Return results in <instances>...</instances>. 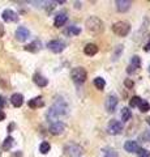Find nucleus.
I'll return each mask as SVG.
<instances>
[{
    "mask_svg": "<svg viewBox=\"0 0 150 157\" xmlns=\"http://www.w3.org/2000/svg\"><path fill=\"white\" fill-rule=\"evenodd\" d=\"M85 26H86V30L91 34H94V36H99V34H102L104 30L103 21L95 16H90L88 20H86Z\"/></svg>",
    "mask_w": 150,
    "mask_h": 157,
    "instance_id": "1",
    "label": "nucleus"
},
{
    "mask_svg": "<svg viewBox=\"0 0 150 157\" xmlns=\"http://www.w3.org/2000/svg\"><path fill=\"white\" fill-rule=\"evenodd\" d=\"M67 114V105L64 104V102H56L55 105H52L50 107V110H48L47 113V118L51 121H56L59 119L60 117L65 115Z\"/></svg>",
    "mask_w": 150,
    "mask_h": 157,
    "instance_id": "2",
    "label": "nucleus"
},
{
    "mask_svg": "<svg viewBox=\"0 0 150 157\" xmlns=\"http://www.w3.org/2000/svg\"><path fill=\"white\" fill-rule=\"evenodd\" d=\"M112 32L119 37H125L130 32V25L127 21H118L112 25Z\"/></svg>",
    "mask_w": 150,
    "mask_h": 157,
    "instance_id": "3",
    "label": "nucleus"
},
{
    "mask_svg": "<svg viewBox=\"0 0 150 157\" xmlns=\"http://www.w3.org/2000/svg\"><path fill=\"white\" fill-rule=\"evenodd\" d=\"M71 77L75 82H77V84H82V82H85V80L88 78V72H86V70L84 67H76L72 70Z\"/></svg>",
    "mask_w": 150,
    "mask_h": 157,
    "instance_id": "4",
    "label": "nucleus"
},
{
    "mask_svg": "<svg viewBox=\"0 0 150 157\" xmlns=\"http://www.w3.org/2000/svg\"><path fill=\"white\" fill-rule=\"evenodd\" d=\"M64 152L67 156L69 157H81L82 155L85 153L84 148H82L81 145L76 144V143H71V144H67L64 147Z\"/></svg>",
    "mask_w": 150,
    "mask_h": 157,
    "instance_id": "5",
    "label": "nucleus"
},
{
    "mask_svg": "<svg viewBox=\"0 0 150 157\" xmlns=\"http://www.w3.org/2000/svg\"><path fill=\"white\" fill-rule=\"evenodd\" d=\"M107 131H108V134H111V135H119V134H122V131H123L122 122H119V121H116V119H111L108 122V124H107Z\"/></svg>",
    "mask_w": 150,
    "mask_h": 157,
    "instance_id": "6",
    "label": "nucleus"
},
{
    "mask_svg": "<svg viewBox=\"0 0 150 157\" xmlns=\"http://www.w3.org/2000/svg\"><path fill=\"white\" fill-rule=\"evenodd\" d=\"M140 68H141V58L137 56V55L132 56L129 66L127 68V72L129 73V75H133V73H136V72L140 71Z\"/></svg>",
    "mask_w": 150,
    "mask_h": 157,
    "instance_id": "7",
    "label": "nucleus"
},
{
    "mask_svg": "<svg viewBox=\"0 0 150 157\" xmlns=\"http://www.w3.org/2000/svg\"><path fill=\"white\" fill-rule=\"evenodd\" d=\"M47 47L50 48L52 52L59 54V52H61L65 48V43L63 42L61 39H54V41H50L47 43Z\"/></svg>",
    "mask_w": 150,
    "mask_h": 157,
    "instance_id": "8",
    "label": "nucleus"
},
{
    "mask_svg": "<svg viewBox=\"0 0 150 157\" xmlns=\"http://www.w3.org/2000/svg\"><path fill=\"white\" fill-rule=\"evenodd\" d=\"M14 37H16V39H17L18 42H25L26 39L30 37V32H29L27 28L20 26V28H17L16 33H14Z\"/></svg>",
    "mask_w": 150,
    "mask_h": 157,
    "instance_id": "9",
    "label": "nucleus"
},
{
    "mask_svg": "<svg viewBox=\"0 0 150 157\" xmlns=\"http://www.w3.org/2000/svg\"><path fill=\"white\" fill-rule=\"evenodd\" d=\"M116 106H118V97L114 96V94H110L107 98H106V102H104V107L108 113H114Z\"/></svg>",
    "mask_w": 150,
    "mask_h": 157,
    "instance_id": "10",
    "label": "nucleus"
},
{
    "mask_svg": "<svg viewBox=\"0 0 150 157\" xmlns=\"http://www.w3.org/2000/svg\"><path fill=\"white\" fill-rule=\"evenodd\" d=\"M2 17L5 22H17L18 21V14L12 11V9H5L3 13H2Z\"/></svg>",
    "mask_w": 150,
    "mask_h": 157,
    "instance_id": "11",
    "label": "nucleus"
},
{
    "mask_svg": "<svg viewBox=\"0 0 150 157\" xmlns=\"http://www.w3.org/2000/svg\"><path fill=\"white\" fill-rule=\"evenodd\" d=\"M65 130V124L63 123V122H52V124L50 126V132L52 135H61L63 132Z\"/></svg>",
    "mask_w": 150,
    "mask_h": 157,
    "instance_id": "12",
    "label": "nucleus"
},
{
    "mask_svg": "<svg viewBox=\"0 0 150 157\" xmlns=\"http://www.w3.org/2000/svg\"><path fill=\"white\" fill-rule=\"evenodd\" d=\"M116 4V9H118L119 12H127L128 9L130 8V6H132V2H129V0H116L115 2Z\"/></svg>",
    "mask_w": 150,
    "mask_h": 157,
    "instance_id": "13",
    "label": "nucleus"
},
{
    "mask_svg": "<svg viewBox=\"0 0 150 157\" xmlns=\"http://www.w3.org/2000/svg\"><path fill=\"white\" fill-rule=\"evenodd\" d=\"M124 149L127 152H129V153H137V151L140 149V147L137 144V141L128 140V141H125V144H124Z\"/></svg>",
    "mask_w": 150,
    "mask_h": 157,
    "instance_id": "14",
    "label": "nucleus"
},
{
    "mask_svg": "<svg viewBox=\"0 0 150 157\" xmlns=\"http://www.w3.org/2000/svg\"><path fill=\"white\" fill-rule=\"evenodd\" d=\"M27 105H29L30 109H38V107H43V106H45V101H43V98L39 96V97L31 98V100L27 102Z\"/></svg>",
    "mask_w": 150,
    "mask_h": 157,
    "instance_id": "15",
    "label": "nucleus"
},
{
    "mask_svg": "<svg viewBox=\"0 0 150 157\" xmlns=\"http://www.w3.org/2000/svg\"><path fill=\"white\" fill-rule=\"evenodd\" d=\"M33 81H34L35 84L38 86H41V88H45L48 84V80H47L45 76H42L41 73H35V75L33 76Z\"/></svg>",
    "mask_w": 150,
    "mask_h": 157,
    "instance_id": "16",
    "label": "nucleus"
},
{
    "mask_svg": "<svg viewBox=\"0 0 150 157\" xmlns=\"http://www.w3.org/2000/svg\"><path fill=\"white\" fill-rule=\"evenodd\" d=\"M11 102L14 107H21L24 104V96L20 94V93H14L11 97Z\"/></svg>",
    "mask_w": 150,
    "mask_h": 157,
    "instance_id": "17",
    "label": "nucleus"
},
{
    "mask_svg": "<svg viewBox=\"0 0 150 157\" xmlns=\"http://www.w3.org/2000/svg\"><path fill=\"white\" fill-rule=\"evenodd\" d=\"M67 20H68V16H67L65 13H59V14H56V17H55V20H54L55 28L63 26V25H64V24L67 22Z\"/></svg>",
    "mask_w": 150,
    "mask_h": 157,
    "instance_id": "18",
    "label": "nucleus"
},
{
    "mask_svg": "<svg viewBox=\"0 0 150 157\" xmlns=\"http://www.w3.org/2000/svg\"><path fill=\"white\" fill-rule=\"evenodd\" d=\"M98 46L94 45V43H88L85 47H84V52H85V55H88V56H93L95 55L97 52H98Z\"/></svg>",
    "mask_w": 150,
    "mask_h": 157,
    "instance_id": "19",
    "label": "nucleus"
},
{
    "mask_svg": "<svg viewBox=\"0 0 150 157\" xmlns=\"http://www.w3.org/2000/svg\"><path fill=\"white\" fill-rule=\"evenodd\" d=\"M41 42L39 41H34V42H31V43H29V45H26L25 47V50L26 51H30V52H38L41 50Z\"/></svg>",
    "mask_w": 150,
    "mask_h": 157,
    "instance_id": "20",
    "label": "nucleus"
},
{
    "mask_svg": "<svg viewBox=\"0 0 150 157\" xmlns=\"http://www.w3.org/2000/svg\"><path fill=\"white\" fill-rule=\"evenodd\" d=\"M13 144H14V139L12 136H7L5 139H4V141H3V145H2V148H3V151H9L13 147Z\"/></svg>",
    "mask_w": 150,
    "mask_h": 157,
    "instance_id": "21",
    "label": "nucleus"
},
{
    "mask_svg": "<svg viewBox=\"0 0 150 157\" xmlns=\"http://www.w3.org/2000/svg\"><path fill=\"white\" fill-rule=\"evenodd\" d=\"M120 117H122V119L124 122H128L130 118H132V113H130V110L128 107H123L122 111H120Z\"/></svg>",
    "mask_w": 150,
    "mask_h": 157,
    "instance_id": "22",
    "label": "nucleus"
},
{
    "mask_svg": "<svg viewBox=\"0 0 150 157\" xmlns=\"http://www.w3.org/2000/svg\"><path fill=\"white\" fill-rule=\"evenodd\" d=\"M94 86L97 88V89L99 90H103L104 86H106V81L103 77H95L94 78Z\"/></svg>",
    "mask_w": 150,
    "mask_h": 157,
    "instance_id": "23",
    "label": "nucleus"
},
{
    "mask_svg": "<svg viewBox=\"0 0 150 157\" xmlns=\"http://www.w3.org/2000/svg\"><path fill=\"white\" fill-rule=\"evenodd\" d=\"M65 34H69V36H79V34L81 33V29L79 28V26H69L67 30L64 32Z\"/></svg>",
    "mask_w": 150,
    "mask_h": 157,
    "instance_id": "24",
    "label": "nucleus"
},
{
    "mask_svg": "<svg viewBox=\"0 0 150 157\" xmlns=\"http://www.w3.org/2000/svg\"><path fill=\"white\" fill-rule=\"evenodd\" d=\"M50 149H51V144L48 143V141H43V143H41V145H39V152L41 153L46 155V153L50 152Z\"/></svg>",
    "mask_w": 150,
    "mask_h": 157,
    "instance_id": "25",
    "label": "nucleus"
},
{
    "mask_svg": "<svg viewBox=\"0 0 150 157\" xmlns=\"http://www.w3.org/2000/svg\"><path fill=\"white\" fill-rule=\"evenodd\" d=\"M138 109H140V111H141V113H148L150 110V104L148 101L142 100L141 102H140V105H138Z\"/></svg>",
    "mask_w": 150,
    "mask_h": 157,
    "instance_id": "26",
    "label": "nucleus"
},
{
    "mask_svg": "<svg viewBox=\"0 0 150 157\" xmlns=\"http://www.w3.org/2000/svg\"><path fill=\"white\" fill-rule=\"evenodd\" d=\"M103 157H119L118 156V152L112 148H106L103 151Z\"/></svg>",
    "mask_w": 150,
    "mask_h": 157,
    "instance_id": "27",
    "label": "nucleus"
},
{
    "mask_svg": "<svg viewBox=\"0 0 150 157\" xmlns=\"http://www.w3.org/2000/svg\"><path fill=\"white\" fill-rule=\"evenodd\" d=\"M142 101V98H140L138 96H133L132 98H130V101H129V106L130 107H136L140 105V102Z\"/></svg>",
    "mask_w": 150,
    "mask_h": 157,
    "instance_id": "28",
    "label": "nucleus"
},
{
    "mask_svg": "<svg viewBox=\"0 0 150 157\" xmlns=\"http://www.w3.org/2000/svg\"><path fill=\"white\" fill-rule=\"evenodd\" d=\"M137 156L138 157H150V151L145 149V148H140L137 151Z\"/></svg>",
    "mask_w": 150,
    "mask_h": 157,
    "instance_id": "29",
    "label": "nucleus"
},
{
    "mask_svg": "<svg viewBox=\"0 0 150 157\" xmlns=\"http://www.w3.org/2000/svg\"><path fill=\"white\" fill-rule=\"evenodd\" d=\"M124 85H125V88H128V89H132V88L134 86V81L132 80V78H125Z\"/></svg>",
    "mask_w": 150,
    "mask_h": 157,
    "instance_id": "30",
    "label": "nucleus"
},
{
    "mask_svg": "<svg viewBox=\"0 0 150 157\" xmlns=\"http://www.w3.org/2000/svg\"><path fill=\"white\" fill-rule=\"evenodd\" d=\"M7 105V100L5 98H4L3 96H0V109H2V107H4Z\"/></svg>",
    "mask_w": 150,
    "mask_h": 157,
    "instance_id": "31",
    "label": "nucleus"
},
{
    "mask_svg": "<svg viewBox=\"0 0 150 157\" xmlns=\"http://www.w3.org/2000/svg\"><path fill=\"white\" fill-rule=\"evenodd\" d=\"M141 139L146 140V141H150V132H146L145 135H141Z\"/></svg>",
    "mask_w": 150,
    "mask_h": 157,
    "instance_id": "32",
    "label": "nucleus"
},
{
    "mask_svg": "<svg viewBox=\"0 0 150 157\" xmlns=\"http://www.w3.org/2000/svg\"><path fill=\"white\" fill-rule=\"evenodd\" d=\"M5 119V113H4L3 110H0V122Z\"/></svg>",
    "mask_w": 150,
    "mask_h": 157,
    "instance_id": "33",
    "label": "nucleus"
},
{
    "mask_svg": "<svg viewBox=\"0 0 150 157\" xmlns=\"http://www.w3.org/2000/svg\"><path fill=\"white\" fill-rule=\"evenodd\" d=\"M145 51H148V52H150V39H149V42L145 45Z\"/></svg>",
    "mask_w": 150,
    "mask_h": 157,
    "instance_id": "34",
    "label": "nucleus"
},
{
    "mask_svg": "<svg viewBox=\"0 0 150 157\" xmlns=\"http://www.w3.org/2000/svg\"><path fill=\"white\" fill-rule=\"evenodd\" d=\"M13 128H14V123H11V124H9V127H8V131H9V132H12Z\"/></svg>",
    "mask_w": 150,
    "mask_h": 157,
    "instance_id": "35",
    "label": "nucleus"
},
{
    "mask_svg": "<svg viewBox=\"0 0 150 157\" xmlns=\"http://www.w3.org/2000/svg\"><path fill=\"white\" fill-rule=\"evenodd\" d=\"M75 6H76V8H81V3L76 2V3H75Z\"/></svg>",
    "mask_w": 150,
    "mask_h": 157,
    "instance_id": "36",
    "label": "nucleus"
},
{
    "mask_svg": "<svg viewBox=\"0 0 150 157\" xmlns=\"http://www.w3.org/2000/svg\"><path fill=\"white\" fill-rule=\"evenodd\" d=\"M0 26H2V25H0ZM3 34H4V30H3L2 28H0V36H3Z\"/></svg>",
    "mask_w": 150,
    "mask_h": 157,
    "instance_id": "37",
    "label": "nucleus"
},
{
    "mask_svg": "<svg viewBox=\"0 0 150 157\" xmlns=\"http://www.w3.org/2000/svg\"><path fill=\"white\" fill-rule=\"evenodd\" d=\"M146 122H148V123L150 124V117H149V118H148V119H146Z\"/></svg>",
    "mask_w": 150,
    "mask_h": 157,
    "instance_id": "38",
    "label": "nucleus"
},
{
    "mask_svg": "<svg viewBox=\"0 0 150 157\" xmlns=\"http://www.w3.org/2000/svg\"><path fill=\"white\" fill-rule=\"evenodd\" d=\"M149 71H150V70H149Z\"/></svg>",
    "mask_w": 150,
    "mask_h": 157,
    "instance_id": "39",
    "label": "nucleus"
}]
</instances>
